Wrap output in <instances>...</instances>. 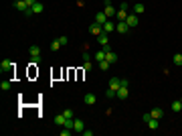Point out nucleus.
Returning a JSON list of instances; mask_svg holds the SVG:
<instances>
[{
  "instance_id": "obj_5",
  "label": "nucleus",
  "mask_w": 182,
  "mask_h": 136,
  "mask_svg": "<svg viewBox=\"0 0 182 136\" xmlns=\"http://www.w3.org/2000/svg\"><path fill=\"white\" fill-rule=\"evenodd\" d=\"M103 12L107 14V18H114V16H115V12H118V10L114 8V4H111L109 0H105V10H103Z\"/></svg>"
},
{
  "instance_id": "obj_13",
  "label": "nucleus",
  "mask_w": 182,
  "mask_h": 136,
  "mask_svg": "<svg viewBox=\"0 0 182 136\" xmlns=\"http://www.w3.org/2000/svg\"><path fill=\"white\" fill-rule=\"evenodd\" d=\"M43 10H45V4H43V2H37V4L30 6V12H33V14H41Z\"/></svg>"
},
{
  "instance_id": "obj_6",
  "label": "nucleus",
  "mask_w": 182,
  "mask_h": 136,
  "mask_svg": "<svg viewBox=\"0 0 182 136\" xmlns=\"http://www.w3.org/2000/svg\"><path fill=\"white\" fill-rule=\"evenodd\" d=\"M125 23H128V27H129V29H136V27H138V23H140V20H138V16H136V12H132V14H128V18H125Z\"/></svg>"
},
{
  "instance_id": "obj_27",
  "label": "nucleus",
  "mask_w": 182,
  "mask_h": 136,
  "mask_svg": "<svg viewBox=\"0 0 182 136\" xmlns=\"http://www.w3.org/2000/svg\"><path fill=\"white\" fill-rule=\"evenodd\" d=\"M63 116L67 118V120H73V116H75V114H73V110H65V112H63Z\"/></svg>"
},
{
  "instance_id": "obj_30",
  "label": "nucleus",
  "mask_w": 182,
  "mask_h": 136,
  "mask_svg": "<svg viewBox=\"0 0 182 136\" xmlns=\"http://www.w3.org/2000/svg\"><path fill=\"white\" fill-rule=\"evenodd\" d=\"M91 67H93V65H91V61H83V69L85 71H91Z\"/></svg>"
},
{
  "instance_id": "obj_29",
  "label": "nucleus",
  "mask_w": 182,
  "mask_h": 136,
  "mask_svg": "<svg viewBox=\"0 0 182 136\" xmlns=\"http://www.w3.org/2000/svg\"><path fill=\"white\" fill-rule=\"evenodd\" d=\"M83 61H91V55L87 53V45H85V51H83Z\"/></svg>"
},
{
  "instance_id": "obj_24",
  "label": "nucleus",
  "mask_w": 182,
  "mask_h": 136,
  "mask_svg": "<svg viewBox=\"0 0 182 136\" xmlns=\"http://www.w3.org/2000/svg\"><path fill=\"white\" fill-rule=\"evenodd\" d=\"M109 67H111V63L107 61V59H103V61H99V69H101V71H107V69H109Z\"/></svg>"
},
{
  "instance_id": "obj_33",
  "label": "nucleus",
  "mask_w": 182,
  "mask_h": 136,
  "mask_svg": "<svg viewBox=\"0 0 182 136\" xmlns=\"http://www.w3.org/2000/svg\"><path fill=\"white\" fill-rule=\"evenodd\" d=\"M59 41H61V45H63V47L69 43V39H67V37H59Z\"/></svg>"
},
{
  "instance_id": "obj_28",
  "label": "nucleus",
  "mask_w": 182,
  "mask_h": 136,
  "mask_svg": "<svg viewBox=\"0 0 182 136\" xmlns=\"http://www.w3.org/2000/svg\"><path fill=\"white\" fill-rule=\"evenodd\" d=\"M0 90H2V92H8V90H10V81H2V83H0Z\"/></svg>"
},
{
  "instance_id": "obj_3",
  "label": "nucleus",
  "mask_w": 182,
  "mask_h": 136,
  "mask_svg": "<svg viewBox=\"0 0 182 136\" xmlns=\"http://www.w3.org/2000/svg\"><path fill=\"white\" fill-rule=\"evenodd\" d=\"M115 31H118L119 35H128L132 29L128 27V23H125V20H118V23H115Z\"/></svg>"
},
{
  "instance_id": "obj_23",
  "label": "nucleus",
  "mask_w": 182,
  "mask_h": 136,
  "mask_svg": "<svg viewBox=\"0 0 182 136\" xmlns=\"http://www.w3.org/2000/svg\"><path fill=\"white\" fill-rule=\"evenodd\" d=\"M146 124L150 126V130H158V126H160V124H158V120H156V118H150V120L146 122Z\"/></svg>"
},
{
  "instance_id": "obj_15",
  "label": "nucleus",
  "mask_w": 182,
  "mask_h": 136,
  "mask_svg": "<svg viewBox=\"0 0 182 136\" xmlns=\"http://www.w3.org/2000/svg\"><path fill=\"white\" fill-rule=\"evenodd\" d=\"M128 87H124V86H121L119 87V90H118V96H115V97H118V100H128Z\"/></svg>"
},
{
  "instance_id": "obj_31",
  "label": "nucleus",
  "mask_w": 182,
  "mask_h": 136,
  "mask_svg": "<svg viewBox=\"0 0 182 136\" xmlns=\"http://www.w3.org/2000/svg\"><path fill=\"white\" fill-rule=\"evenodd\" d=\"M105 96H107V97H115V96H118V92H114V90H107V92H105Z\"/></svg>"
},
{
  "instance_id": "obj_9",
  "label": "nucleus",
  "mask_w": 182,
  "mask_h": 136,
  "mask_svg": "<svg viewBox=\"0 0 182 136\" xmlns=\"http://www.w3.org/2000/svg\"><path fill=\"white\" fill-rule=\"evenodd\" d=\"M12 65H14V63H12L10 59H2V63H0V71H2V73H4V71H10Z\"/></svg>"
},
{
  "instance_id": "obj_12",
  "label": "nucleus",
  "mask_w": 182,
  "mask_h": 136,
  "mask_svg": "<svg viewBox=\"0 0 182 136\" xmlns=\"http://www.w3.org/2000/svg\"><path fill=\"white\" fill-rule=\"evenodd\" d=\"M119 87H121V79H118V77H111V79H109V90L118 92Z\"/></svg>"
},
{
  "instance_id": "obj_26",
  "label": "nucleus",
  "mask_w": 182,
  "mask_h": 136,
  "mask_svg": "<svg viewBox=\"0 0 182 136\" xmlns=\"http://www.w3.org/2000/svg\"><path fill=\"white\" fill-rule=\"evenodd\" d=\"M174 65H180L182 67V53H176L174 55Z\"/></svg>"
},
{
  "instance_id": "obj_18",
  "label": "nucleus",
  "mask_w": 182,
  "mask_h": 136,
  "mask_svg": "<svg viewBox=\"0 0 182 136\" xmlns=\"http://www.w3.org/2000/svg\"><path fill=\"white\" fill-rule=\"evenodd\" d=\"M105 55H107V53H105V49L101 47V49L95 53V61H97V63H99V61H103V59H105Z\"/></svg>"
},
{
  "instance_id": "obj_8",
  "label": "nucleus",
  "mask_w": 182,
  "mask_h": 136,
  "mask_svg": "<svg viewBox=\"0 0 182 136\" xmlns=\"http://www.w3.org/2000/svg\"><path fill=\"white\" fill-rule=\"evenodd\" d=\"M89 33H91V35H93V37H99V35H101V33H103V27H99V24L91 23V24H89Z\"/></svg>"
},
{
  "instance_id": "obj_35",
  "label": "nucleus",
  "mask_w": 182,
  "mask_h": 136,
  "mask_svg": "<svg viewBox=\"0 0 182 136\" xmlns=\"http://www.w3.org/2000/svg\"><path fill=\"white\" fill-rule=\"evenodd\" d=\"M142 118H144V122H148V120H150V118H152V114L148 112V114H144V116H142Z\"/></svg>"
},
{
  "instance_id": "obj_2",
  "label": "nucleus",
  "mask_w": 182,
  "mask_h": 136,
  "mask_svg": "<svg viewBox=\"0 0 182 136\" xmlns=\"http://www.w3.org/2000/svg\"><path fill=\"white\" fill-rule=\"evenodd\" d=\"M12 6H14L16 10H20L23 14H27V16L33 14V12H30V8H28V4H27V0H14V2H12Z\"/></svg>"
},
{
  "instance_id": "obj_36",
  "label": "nucleus",
  "mask_w": 182,
  "mask_h": 136,
  "mask_svg": "<svg viewBox=\"0 0 182 136\" xmlns=\"http://www.w3.org/2000/svg\"><path fill=\"white\" fill-rule=\"evenodd\" d=\"M37 2H38V0H27V4H28V8H30V6H33V4H37Z\"/></svg>"
},
{
  "instance_id": "obj_17",
  "label": "nucleus",
  "mask_w": 182,
  "mask_h": 136,
  "mask_svg": "<svg viewBox=\"0 0 182 136\" xmlns=\"http://www.w3.org/2000/svg\"><path fill=\"white\" fill-rule=\"evenodd\" d=\"M83 100H85V104H87V106H93L95 102H97V97H95V93H85Z\"/></svg>"
},
{
  "instance_id": "obj_20",
  "label": "nucleus",
  "mask_w": 182,
  "mask_h": 136,
  "mask_svg": "<svg viewBox=\"0 0 182 136\" xmlns=\"http://www.w3.org/2000/svg\"><path fill=\"white\" fill-rule=\"evenodd\" d=\"M170 108H172V112H182V102H180V100L172 102V104H170Z\"/></svg>"
},
{
  "instance_id": "obj_38",
  "label": "nucleus",
  "mask_w": 182,
  "mask_h": 136,
  "mask_svg": "<svg viewBox=\"0 0 182 136\" xmlns=\"http://www.w3.org/2000/svg\"><path fill=\"white\" fill-rule=\"evenodd\" d=\"M180 102H182V100H180Z\"/></svg>"
},
{
  "instance_id": "obj_10",
  "label": "nucleus",
  "mask_w": 182,
  "mask_h": 136,
  "mask_svg": "<svg viewBox=\"0 0 182 136\" xmlns=\"http://www.w3.org/2000/svg\"><path fill=\"white\" fill-rule=\"evenodd\" d=\"M114 31H115V23L109 18L105 24H103V33H105V35H109V33H114Z\"/></svg>"
},
{
  "instance_id": "obj_19",
  "label": "nucleus",
  "mask_w": 182,
  "mask_h": 136,
  "mask_svg": "<svg viewBox=\"0 0 182 136\" xmlns=\"http://www.w3.org/2000/svg\"><path fill=\"white\" fill-rule=\"evenodd\" d=\"M115 18H118V20H125V18H128V10H124V8H119V10L115 12Z\"/></svg>"
},
{
  "instance_id": "obj_37",
  "label": "nucleus",
  "mask_w": 182,
  "mask_h": 136,
  "mask_svg": "<svg viewBox=\"0 0 182 136\" xmlns=\"http://www.w3.org/2000/svg\"><path fill=\"white\" fill-rule=\"evenodd\" d=\"M129 2H134V4H136V0H129Z\"/></svg>"
},
{
  "instance_id": "obj_16",
  "label": "nucleus",
  "mask_w": 182,
  "mask_h": 136,
  "mask_svg": "<svg viewBox=\"0 0 182 136\" xmlns=\"http://www.w3.org/2000/svg\"><path fill=\"white\" fill-rule=\"evenodd\" d=\"M105 53H107V55H105V59L111 63V65H114V63H118V55H115L111 49H109V51H105Z\"/></svg>"
},
{
  "instance_id": "obj_22",
  "label": "nucleus",
  "mask_w": 182,
  "mask_h": 136,
  "mask_svg": "<svg viewBox=\"0 0 182 136\" xmlns=\"http://www.w3.org/2000/svg\"><path fill=\"white\" fill-rule=\"evenodd\" d=\"M144 10H146V6L142 2H136V4H134V12H136V14H142Z\"/></svg>"
},
{
  "instance_id": "obj_7",
  "label": "nucleus",
  "mask_w": 182,
  "mask_h": 136,
  "mask_svg": "<svg viewBox=\"0 0 182 136\" xmlns=\"http://www.w3.org/2000/svg\"><path fill=\"white\" fill-rule=\"evenodd\" d=\"M73 130H75V132H83V130H85V122L81 120V118H75V120H73Z\"/></svg>"
},
{
  "instance_id": "obj_32",
  "label": "nucleus",
  "mask_w": 182,
  "mask_h": 136,
  "mask_svg": "<svg viewBox=\"0 0 182 136\" xmlns=\"http://www.w3.org/2000/svg\"><path fill=\"white\" fill-rule=\"evenodd\" d=\"M71 132H73V130H69V128H65V126H63V130H61V136H69Z\"/></svg>"
},
{
  "instance_id": "obj_34",
  "label": "nucleus",
  "mask_w": 182,
  "mask_h": 136,
  "mask_svg": "<svg viewBox=\"0 0 182 136\" xmlns=\"http://www.w3.org/2000/svg\"><path fill=\"white\" fill-rule=\"evenodd\" d=\"M121 86H124V87H129V79L124 77V79H121Z\"/></svg>"
},
{
  "instance_id": "obj_4",
  "label": "nucleus",
  "mask_w": 182,
  "mask_h": 136,
  "mask_svg": "<svg viewBox=\"0 0 182 136\" xmlns=\"http://www.w3.org/2000/svg\"><path fill=\"white\" fill-rule=\"evenodd\" d=\"M107 20H109V18H107L105 12H97V14H95V20H93V23H95V24H99V27H103Z\"/></svg>"
},
{
  "instance_id": "obj_25",
  "label": "nucleus",
  "mask_w": 182,
  "mask_h": 136,
  "mask_svg": "<svg viewBox=\"0 0 182 136\" xmlns=\"http://www.w3.org/2000/svg\"><path fill=\"white\" fill-rule=\"evenodd\" d=\"M61 47H63V45H61V41H59V39H55V41H51V49H53V51H59V49H61Z\"/></svg>"
},
{
  "instance_id": "obj_11",
  "label": "nucleus",
  "mask_w": 182,
  "mask_h": 136,
  "mask_svg": "<svg viewBox=\"0 0 182 136\" xmlns=\"http://www.w3.org/2000/svg\"><path fill=\"white\" fill-rule=\"evenodd\" d=\"M95 39H97L99 47H107V45H109V37H107L105 33H101V35H99V37H95Z\"/></svg>"
},
{
  "instance_id": "obj_14",
  "label": "nucleus",
  "mask_w": 182,
  "mask_h": 136,
  "mask_svg": "<svg viewBox=\"0 0 182 136\" xmlns=\"http://www.w3.org/2000/svg\"><path fill=\"white\" fill-rule=\"evenodd\" d=\"M152 118H156V120H160V118H164V114H166V112H164V110L162 108H154V110H152Z\"/></svg>"
},
{
  "instance_id": "obj_21",
  "label": "nucleus",
  "mask_w": 182,
  "mask_h": 136,
  "mask_svg": "<svg viewBox=\"0 0 182 136\" xmlns=\"http://www.w3.org/2000/svg\"><path fill=\"white\" fill-rule=\"evenodd\" d=\"M65 120H67V118L63 116V112H61V114H57V116H55V124H57V126H65Z\"/></svg>"
},
{
  "instance_id": "obj_1",
  "label": "nucleus",
  "mask_w": 182,
  "mask_h": 136,
  "mask_svg": "<svg viewBox=\"0 0 182 136\" xmlns=\"http://www.w3.org/2000/svg\"><path fill=\"white\" fill-rule=\"evenodd\" d=\"M28 55H30V65H38L41 63V49H38V45H30Z\"/></svg>"
}]
</instances>
